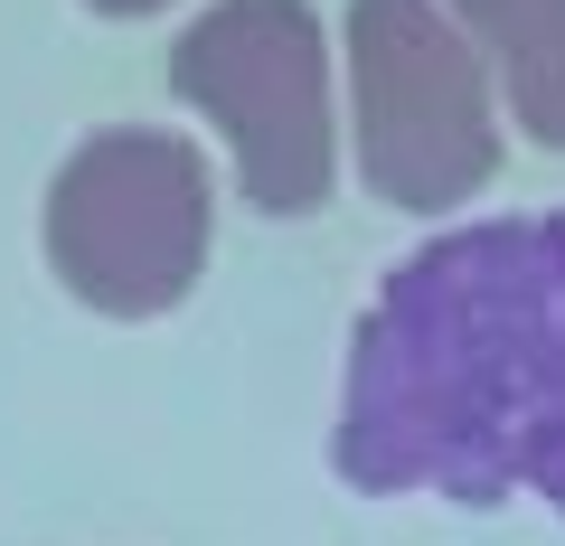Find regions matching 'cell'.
<instances>
[{
	"instance_id": "6da1fadb",
	"label": "cell",
	"mask_w": 565,
	"mask_h": 546,
	"mask_svg": "<svg viewBox=\"0 0 565 546\" xmlns=\"http://www.w3.org/2000/svg\"><path fill=\"white\" fill-rule=\"evenodd\" d=\"M330 462L367 500L565 518V207L415 245L349 330Z\"/></svg>"
},
{
	"instance_id": "7a4b0ae2",
	"label": "cell",
	"mask_w": 565,
	"mask_h": 546,
	"mask_svg": "<svg viewBox=\"0 0 565 546\" xmlns=\"http://www.w3.org/2000/svg\"><path fill=\"white\" fill-rule=\"evenodd\" d=\"M217 236V180L189 132L122 122L66 151L47 180V274L104 321H161L199 292Z\"/></svg>"
},
{
	"instance_id": "3957f363",
	"label": "cell",
	"mask_w": 565,
	"mask_h": 546,
	"mask_svg": "<svg viewBox=\"0 0 565 546\" xmlns=\"http://www.w3.org/2000/svg\"><path fill=\"white\" fill-rule=\"evenodd\" d=\"M349 142L359 180L405 217H444L500 170L490 66L434 0H349Z\"/></svg>"
},
{
	"instance_id": "277c9868",
	"label": "cell",
	"mask_w": 565,
	"mask_h": 546,
	"mask_svg": "<svg viewBox=\"0 0 565 546\" xmlns=\"http://www.w3.org/2000/svg\"><path fill=\"white\" fill-rule=\"evenodd\" d=\"M170 95L217 122L245 207L311 217L340 180L330 39L311 0H217L170 47Z\"/></svg>"
},
{
	"instance_id": "5b68a950",
	"label": "cell",
	"mask_w": 565,
	"mask_h": 546,
	"mask_svg": "<svg viewBox=\"0 0 565 546\" xmlns=\"http://www.w3.org/2000/svg\"><path fill=\"white\" fill-rule=\"evenodd\" d=\"M452 29L500 76L509 122L537 151H565V0H452Z\"/></svg>"
},
{
	"instance_id": "8992f818",
	"label": "cell",
	"mask_w": 565,
	"mask_h": 546,
	"mask_svg": "<svg viewBox=\"0 0 565 546\" xmlns=\"http://www.w3.org/2000/svg\"><path fill=\"white\" fill-rule=\"evenodd\" d=\"M95 20H151V10H170V0H85Z\"/></svg>"
}]
</instances>
